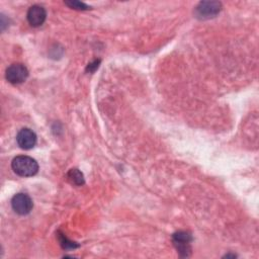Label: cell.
<instances>
[{
	"label": "cell",
	"mask_w": 259,
	"mask_h": 259,
	"mask_svg": "<svg viewBox=\"0 0 259 259\" xmlns=\"http://www.w3.org/2000/svg\"><path fill=\"white\" fill-rule=\"evenodd\" d=\"M61 245L64 249H69V248H76L78 247L77 244H75L74 242L68 241L67 238L65 236H62V240H61Z\"/></svg>",
	"instance_id": "30bf717a"
},
{
	"label": "cell",
	"mask_w": 259,
	"mask_h": 259,
	"mask_svg": "<svg viewBox=\"0 0 259 259\" xmlns=\"http://www.w3.org/2000/svg\"><path fill=\"white\" fill-rule=\"evenodd\" d=\"M16 142L18 146L23 150L32 149L36 144V135L32 130L23 127L18 132L16 136Z\"/></svg>",
	"instance_id": "8992f818"
},
{
	"label": "cell",
	"mask_w": 259,
	"mask_h": 259,
	"mask_svg": "<svg viewBox=\"0 0 259 259\" xmlns=\"http://www.w3.org/2000/svg\"><path fill=\"white\" fill-rule=\"evenodd\" d=\"M46 17H47L46 9L42 6L36 5V4L30 6L26 14L28 23L33 27L40 26L45 22Z\"/></svg>",
	"instance_id": "52a82bcc"
},
{
	"label": "cell",
	"mask_w": 259,
	"mask_h": 259,
	"mask_svg": "<svg viewBox=\"0 0 259 259\" xmlns=\"http://www.w3.org/2000/svg\"><path fill=\"white\" fill-rule=\"evenodd\" d=\"M12 170L21 177H30L37 173L38 164L29 156H16L11 162Z\"/></svg>",
	"instance_id": "6da1fadb"
},
{
	"label": "cell",
	"mask_w": 259,
	"mask_h": 259,
	"mask_svg": "<svg viewBox=\"0 0 259 259\" xmlns=\"http://www.w3.org/2000/svg\"><path fill=\"white\" fill-rule=\"evenodd\" d=\"M222 4L218 1H202L199 2L195 8V13L198 18L207 19L214 17L220 13Z\"/></svg>",
	"instance_id": "5b68a950"
},
{
	"label": "cell",
	"mask_w": 259,
	"mask_h": 259,
	"mask_svg": "<svg viewBox=\"0 0 259 259\" xmlns=\"http://www.w3.org/2000/svg\"><path fill=\"white\" fill-rule=\"evenodd\" d=\"M67 177L68 180L77 186H81L84 184L85 180H84V176L82 174V172H80L78 169H71L68 173H67Z\"/></svg>",
	"instance_id": "ba28073f"
},
{
	"label": "cell",
	"mask_w": 259,
	"mask_h": 259,
	"mask_svg": "<svg viewBox=\"0 0 259 259\" xmlns=\"http://www.w3.org/2000/svg\"><path fill=\"white\" fill-rule=\"evenodd\" d=\"M6 80L11 84H20L28 77L27 68L20 63H14L6 69Z\"/></svg>",
	"instance_id": "7a4b0ae2"
},
{
	"label": "cell",
	"mask_w": 259,
	"mask_h": 259,
	"mask_svg": "<svg viewBox=\"0 0 259 259\" xmlns=\"http://www.w3.org/2000/svg\"><path fill=\"white\" fill-rule=\"evenodd\" d=\"M65 4L68 5L70 8H73L76 10H87L90 8L88 5L80 1H65Z\"/></svg>",
	"instance_id": "9c48e42d"
},
{
	"label": "cell",
	"mask_w": 259,
	"mask_h": 259,
	"mask_svg": "<svg viewBox=\"0 0 259 259\" xmlns=\"http://www.w3.org/2000/svg\"><path fill=\"white\" fill-rule=\"evenodd\" d=\"M11 206L16 213L25 215L31 211L33 202L26 193H17L11 199Z\"/></svg>",
	"instance_id": "277c9868"
},
{
	"label": "cell",
	"mask_w": 259,
	"mask_h": 259,
	"mask_svg": "<svg viewBox=\"0 0 259 259\" xmlns=\"http://www.w3.org/2000/svg\"><path fill=\"white\" fill-rule=\"evenodd\" d=\"M172 240L180 256L188 257L190 255V252H191L190 242L192 241V237L189 233L184 231L176 232L175 234H173Z\"/></svg>",
	"instance_id": "3957f363"
}]
</instances>
